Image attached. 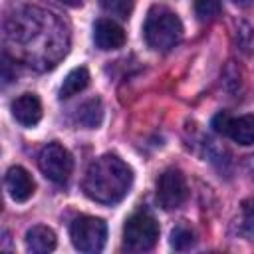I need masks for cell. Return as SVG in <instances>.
<instances>
[{"label": "cell", "instance_id": "1", "mask_svg": "<svg viewBox=\"0 0 254 254\" xmlns=\"http://www.w3.org/2000/svg\"><path fill=\"white\" fill-rule=\"evenodd\" d=\"M8 44L30 65L52 67L67 52V30L52 14L40 8H24L6 26Z\"/></svg>", "mask_w": 254, "mask_h": 254}, {"label": "cell", "instance_id": "2", "mask_svg": "<svg viewBox=\"0 0 254 254\" xmlns=\"http://www.w3.org/2000/svg\"><path fill=\"white\" fill-rule=\"evenodd\" d=\"M133 171L131 167L121 161L117 155H103L95 159L83 177L81 189L87 198L99 204H115L119 202L131 189Z\"/></svg>", "mask_w": 254, "mask_h": 254}, {"label": "cell", "instance_id": "3", "mask_svg": "<svg viewBox=\"0 0 254 254\" xmlns=\"http://www.w3.org/2000/svg\"><path fill=\"white\" fill-rule=\"evenodd\" d=\"M143 36L149 48L157 52H167L179 44L183 36V24L171 8L155 4L147 12L143 24Z\"/></svg>", "mask_w": 254, "mask_h": 254}, {"label": "cell", "instance_id": "4", "mask_svg": "<svg viewBox=\"0 0 254 254\" xmlns=\"http://www.w3.org/2000/svg\"><path fill=\"white\" fill-rule=\"evenodd\" d=\"M159 224L149 212H135L123 224V246L131 252H145L155 246Z\"/></svg>", "mask_w": 254, "mask_h": 254}, {"label": "cell", "instance_id": "5", "mask_svg": "<svg viewBox=\"0 0 254 254\" xmlns=\"http://www.w3.org/2000/svg\"><path fill=\"white\" fill-rule=\"evenodd\" d=\"M69 236H71V244L79 252H99L105 246L107 224L101 218L81 214L73 218L69 226Z\"/></svg>", "mask_w": 254, "mask_h": 254}, {"label": "cell", "instance_id": "6", "mask_svg": "<svg viewBox=\"0 0 254 254\" xmlns=\"http://www.w3.org/2000/svg\"><path fill=\"white\" fill-rule=\"evenodd\" d=\"M38 165L40 171L56 185H64L67 183L71 171H73V159L69 155V151L60 145V143H48L40 155H38Z\"/></svg>", "mask_w": 254, "mask_h": 254}, {"label": "cell", "instance_id": "7", "mask_svg": "<svg viewBox=\"0 0 254 254\" xmlns=\"http://www.w3.org/2000/svg\"><path fill=\"white\" fill-rule=\"evenodd\" d=\"M189 196L187 179L179 169H167L157 179V202L165 210L179 208Z\"/></svg>", "mask_w": 254, "mask_h": 254}, {"label": "cell", "instance_id": "8", "mask_svg": "<svg viewBox=\"0 0 254 254\" xmlns=\"http://www.w3.org/2000/svg\"><path fill=\"white\" fill-rule=\"evenodd\" d=\"M212 127L216 133L230 137L238 145H254V115L230 117L226 113H218L212 119Z\"/></svg>", "mask_w": 254, "mask_h": 254}, {"label": "cell", "instance_id": "9", "mask_svg": "<svg viewBox=\"0 0 254 254\" xmlns=\"http://www.w3.org/2000/svg\"><path fill=\"white\" fill-rule=\"evenodd\" d=\"M6 190L10 194L12 200L16 202H26L32 194H34V189H36V183L32 179V175L20 167V165H14L6 171Z\"/></svg>", "mask_w": 254, "mask_h": 254}, {"label": "cell", "instance_id": "10", "mask_svg": "<svg viewBox=\"0 0 254 254\" xmlns=\"http://www.w3.org/2000/svg\"><path fill=\"white\" fill-rule=\"evenodd\" d=\"M14 119L24 127H34L42 119V103L36 93H22L10 105Z\"/></svg>", "mask_w": 254, "mask_h": 254}, {"label": "cell", "instance_id": "11", "mask_svg": "<svg viewBox=\"0 0 254 254\" xmlns=\"http://www.w3.org/2000/svg\"><path fill=\"white\" fill-rule=\"evenodd\" d=\"M93 42L99 50H117L125 44V32L117 22L101 18L93 26Z\"/></svg>", "mask_w": 254, "mask_h": 254}, {"label": "cell", "instance_id": "12", "mask_svg": "<svg viewBox=\"0 0 254 254\" xmlns=\"http://www.w3.org/2000/svg\"><path fill=\"white\" fill-rule=\"evenodd\" d=\"M56 232L44 224H36L26 232V250L34 254H46L56 248Z\"/></svg>", "mask_w": 254, "mask_h": 254}, {"label": "cell", "instance_id": "13", "mask_svg": "<svg viewBox=\"0 0 254 254\" xmlns=\"http://www.w3.org/2000/svg\"><path fill=\"white\" fill-rule=\"evenodd\" d=\"M77 123L83 125L85 129H95L101 125L103 121V105L101 101L95 97V99H87L85 103H81L77 107V115H75Z\"/></svg>", "mask_w": 254, "mask_h": 254}, {"label": "cell", "instance_id": "14", "mask_svg": "<svg viewBox=\"0 0 254 254\" xmlns=\"http://www.w3.org/2000/svg\"><path fill=\"white\" fill-rule=\"evenodd\" d=\"M87 83H89V71H87L85 67H73V69L65 75L64 83H62V87H60V97H62V99H67V97H71V95L83 91V89L87 87Z\"/></svg>", "mask_w": 254, "mask_h": 254}, {"label": "cell", "instance_id": "15", "mask_svg": "<svg viewBox=\"0 0 254 254\" xmlns=\"http://www.w3.org/2000/svg\"><path fill=\"white\" fill-rule=\"evenodd\" d=\"M196 238H194V230L187 224H177L171 232V246L175 250H189L190 246H194Z\"/></svg>", "mask_w": 254, "mask_h": 254}, {"label": "cell", "instance_id": "16", "mask_svg": "<svg viewBox=\"0 0 254 254\" xmlns=\"http://www.w3.org/2000/svg\"><path fill=\"white\" fill-rule=\"evenodd\" d=\"M101 8L119 20H127L135 8V0H99Z\"/></svg>", "mask_w": 254, "mask_h": 254}, {"label": "cell", "instance_id": "17", "mask_svg": "<svg viewBox=\"0 0 254 254\" xmlns=\"http://www.w3.org/2000/svg\"><path fill=\"white\" fill-rule=\"evenodd\" d=\"M194 14L200 22H210L220 14V0H194Z\"/></svg>", "mask_w": 254, "mask_h": 254}, {"label": "cell", "instance_id": "18", "mask_svg": "<svg viewBox=\"0 0 254 254\" xmlns=\"http://www.w3.org/2000/svg\"><path fill=\"white\" fill-rule=\"evenodd\" d=\"M242 228L248 234H254V198L242 204Z\"/></svg>", "mask_w": 254, "mask_h": 254}, {"label": "cell", "instance_id": "19", "mask_svg": "<svg viewBox=\"0 0 254 254\" xmlns=\"http://www.w3.org/2000/svg\"><path fill=\"white\" fill-rule=\"evenodd\" d=\"M62 4H65V6H71V8H75V6H79L83 0H60Z\"/></svg>", "mask_w": 254, "mask_h": 254}, {"label": "cell", "instance_id": "20", "mask_svg": "<svg viewBox=\"0 0 254 254\" xmlns=\"http://www.w3.org/2000/svg\"><path fill=\"white\" fill-rule=\"evenodd\" d=\"M246 165H248V173H250V177H252V179H254V157H250V159H248V163H246Z\"/></svg>", "mask_w": 254, "mask_h": 254}, {"label": "cell", "instance_id": "21", "mask_svg": "<svg viewBox=\"0 0 254 254\" xmlns=\"http://www.w3.org/2000/svg\"><path fill=\"white\" fill-rule=\"evenodd\" d=\"M234 4H238V6H250V4H254V0H232Z\"/></svg>", "mask_w": 254, "mask_h": 254}]
</instances>
